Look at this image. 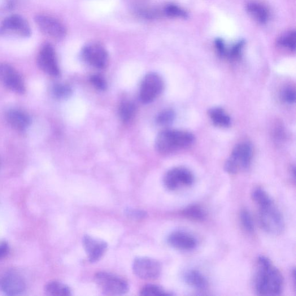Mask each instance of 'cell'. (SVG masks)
Instances as JSON below:
<instances>
[{"label": "cell", "instance_id": "obj_22", "mask_svg": "<svg viewBox=\"0 0 296 296\" xmlns=\"http://www.w3.org/2000/svg\"><path fill=\"white\" fill-rule=\"evenodd\" d=\"M136 107L131 102H125L121 103L119 110V116L124 122L131 120L136 114Z\"/></svg>", "mask_w": 296, "mask_h": 296}, {"label": "cell", "instance_id": "obj_14", "mask_svg": "<svg viewBox=\"0 0 296 296\" xmlns=\"http://www.w3.org/2000/svg\"><path fill=\"white\" fill-rule=\"evenodd\" d=\"M26 288L24 278L18 273L9 272L0 278V289L7 295H19L24 292Z\"/></svg>", "mask_w": 296, "mask_h": 296}, {"label": "cell", "instance_id": "obj_18", "mask_svg": "<svg viewBox=\"0 0 296 296\" xmlns=\"http://www.w3.org/2000/svg\"><path fill=\"white\" fill-rule=\"evenodd\" d=\"M184 278L187 284L195 289L203 290L207 288L206 278L199 271L190 269L184 274Z\"/></svg>", "mask_w": 296, "mask_h": 296}, {"label": "cell", "instance_id": "obj_23", "mask_svg": "<svg viewBox=\"0 0 296 296\" xmlns=\"http://www.w3.org/2000/svg\"><path fill=\"white\" fill-rule=\"evenodd\" d=\"M252 199L259 207L266 206L273 203L272 199L266 191L260 188L254 190L252 193Z\"/></svg>", "mask_w": 296, "mask_h": 296}, {"label": "cell", "instance_id": "obj_19", "mask_svg": "<svg viewBox=\"0 0 296 296\" xmlns=\"http://www.w3.org/2000/svg\"><path fill=\"white\" fill-rule=\"evenodd\" d=\"M208 116L212 122L216 127L227 128L232 123L229 115L226 111L220 107H214L208 111Z\"/></svg>", "mask_w": 296, "mask_h": 296}, {"label": "cell", "instance_id": "obj_8", "mask_svg": "<svg viewBox=\"0 0 296 296\" xmlns=\"http://www.w3.org/2000/svg\"><path fill=\"white\" fill-rule=\"evenodd\" d=\"M133 269L138 277L143 280H151L158 278L162 272V265L154 259L140 257L134 260Z\"/></svg>", "mask_w": 296, "mask_h": 296}, {"label": "cell", "instance_id": "obj_12", "mask_svg": "<svg viewBox=\"0 0 296 296\" xmlns=\"http://www.w3.org/2000/svg\"><path fill=\"white\" fill-rule=\"evenodd\" d=\"M35 21L43 33L55 39H62L66 36V29L58 20L45 15H38Z\"/></svg>", "mask_w": 296, "mask_h": 296}, {"label": "cell", "instance_id": "obj_35", "mask_svg": "<svg viewBox=\"0 0 296 296\" xmlns=\"http://www.w3.org/2000/svg\"><path fill=\"white\" fill-rule=\"evenodd\" d=\"M10 252V246L6 241L0 242V259H2L8 255Z\"/></svg>", "mask_w": 296, "mask_h": 296}, {"label": "cell", "instance_id": "obj_28", "mask_svg": "<svg viewBox=\"0 0 296 296\" xmlns=\"http://www.w3.org/2000/svg\"><path fill=\"white\" fill-rule=\"evenodd\" d=\"M280 45L291 51L295 49V33L291 32L284 35L279 40Z\"/></svg>", "mask_w": 296, "mask_h": 296}, {"label": "cell", "instance_id": "obj_33", "mask_svg": "<svg viewBox=\"0 0 296 296\" xmlns=\"http://www.w3.org/2000/svg\"><path fill=\"white\" fill-rule=\"evenodd\" d=\"M125 214L129 218L134 220H141L146 217V213L145 212L134 210V209H127Z\"/></svg>", "mask_w": 296, "mask_h": 296}, {"label": "cell", "instance_id": "obj_11", "mask_svg": "<svg viewBox=\"0 0 296 296\" xmlns=\"http://www.w3.org/2000/svg\"><path fill=\"white\" fill-rule=\"evenodd\" d=\"M37 62L42 70L49 75L53 77L59 75L60 69L56 52L54 47L50 43H46L42 47L39 52Z\"/></svg>", "mask_w": 296, "mask_h": 296}, {"label": "cell", "instance_id": "obj_31", "mask_svg": "<svg viewBox=\"0 0 296 296\" xmlns=\"http://www.w3.org/2000/svg\"><path fill=\"white\" fill-rule=\"evenodd\" d=\"M165 14L168 16L173 17H181V18H186L187 14L186 12L179 7L173 4H169L164 9Z\"/></svg>", "mask_w": 296, "mask_h": 296}, {"label": "cell", "instance_id": "obj_5", "mask_svg": "<svg viewBox=\"0 0 296 296\" xmlns=\"http://www.w3.org/2000/svg\"><path fill=\"white\" fill-rule=\"evenodd\" d=\"M95 283L107 295H122L129 290L128 282L123 278L107 272H99L95 274Z\"/></svg>", "mask_w": 296, "mask_h": 296}, {"label": "cell", "instance_id": "obj_17", "mask_svg": "<svg viewBox=\"0 0 296 296\" xmlns=\"http://www.w3.org/2000/svg\"><path fill=\"white\" fill-rule=\"evenodd\" d=\"M8 122L16 130L23 131L30 124V118L27 114L18 110H11L7 113Z\"/></svg>", "mask_w": 296, "mask_h": 296}, {"label": "cell", "instance_id": "obj_10", "mask_svg": "<svg viewBox=\"0 0 296 296\" xmlns=\"http://www.w3.org/2000/svg\"><path fill=\"white\" fill-rule=\"evenodd\" d=\"M82 56L87 63L96 68H104L108 64L107 52L98 43H90L85 46L82 51Z\"/></svg>", "mask_w": 296, "mask_h": 296}, {"label": "cell", "instance_id": "obj_9", "mask_svg": "<svg viewBox=\"0 0 296 296\" xmlns=\"http://www.w3.org/2000/svg\"><path fill=\"white\" fill-rule=\"evenodd\" d=\"M31 34L32 30L27 20L20 15L8 16L0 25V36L15 34L21 37H29Z\"/></svg>", "mask_w": 296, "mask_h": 296}, {"label": "cell", "instance_id": "obj_25", "mask_svg": "<svg viewBox=\"0 0 296 296\" xmlns=\"http://www.w3.org/2000/svg\"><path fill=\"white\" fill-rule=\"evenodd\" d=\"M140 294L144 296L151 295H169L170 293L167 292L161 287L156 285H147L143 287L140 291Z\"/></svg>", "mask_w": 296, "mask_h": 296}, {"label": "cell", "instance_id": "obj_20", "mask_svg": "<svg viewBox=\"0 0 296 296\" xmlns=\"http://www.w3.org/2000/svg\"><path fill=\"white\" fill-rule=\"evenodd\" d=\"M45 291L46 294L54 296L71 295V290L69 287L58 281H51L45 285Z\"/></svg>", "mask_w": 296, "mask_h": 296}, {"label": "cell", "instance_id": "obj_26", "mask_svg": "<svg viewBox=\"0 0 296 296\" xmlns=\"http://www.w3.org/2000/svg\"><path fill=\"white\" fill-rule=\"evenodd\" d=\"M175 116V112L172 110H163L157 116L156 121L160 126H167L173 122Z\"/></svg>", "mask_w": 296, "mask_h": 296}, {"label": "cell", "instance_id": "obj_15", "mask_svg": "<svg viewBox=\"0 0 296 296\" xmlns=\"http://www.w3.org/2000/svg\"><path fill=\"white\" fill-rule=\"evenodd\" d=\"M82 244L91 263L97 262L101 259L108 248L107 243L105 241L88 235L83 237Z\"/></svg>", "mask_w": 296, "mask_h": 296}, {"label": "cell", "instance_id": "obj_4", "mask_svg": "<svg viewBox=\"0 0 296 296\" xmlns=\"http://www.w3.org/2000/svg\"><path fill=\"white\" fill-rule=\"evenodd\" d=\"M259 220L261 227L269 234H280L285 228V221L281 213L274 206L259 207Z\"/></svg>", "mask_w": 296, "mask_h": 296}, {"label": "cell", "instance_id": "obj_7", "mask_svg": "<svg viewBox=\"0 0 296 296\" xmlns=\"http://www.w3.org/2000/svg\"><path fill=\"white\" fill-rule=\"evenodd\" d=\"M194 177L189 169L183 167L173 168L165 174L164 185L169 190H176L193 184Z\"/></svg>", "mask_w": 296, "mask_h": 296}, {"label": "cell", "instance_id": "obj_16", "mask_svg": "<svg viewBox=\"0 0 296 296\" xmlns=\"http://www.w3.org/2000/svg\"><path fill=\"white\" fill-rule=\"evenodd\" d=\"M167 242L172 248L181 251H191L198 245L197 239L192 235L183 231L171 233L168 237Z\"/></svg>", "mask_w": 296, "mask_h": 296}, {"label": "cell", "instance_id": "obj_1", "mask_svg": "<svg viewBox=\"0 0 296 296\" xmlns=\"http://www.w3.org/2000/svg\"><path fill=\"white\" fill-rule=\"evenodd\" d=\"M255 288L260 295H278L282 291L284 281L281 273L266 257L257 260Z\"/></svg>", "mask_w": 296, "mask_h": 296}, {"label": "cell", "instance_id": "obj_24", "mask_svg": "<svg viewBox=\"0 0 296 296\" xmlns=\"http://www.w3.org/2000/svg\"><path fill=\"white\" fill-rule=\"evenodd\" d=\"M183 214L188 218L194 220H203L206 216L203 209L198 206H191L185 209Z\"/></svg>", "mask_w": 296, "mask_h": 296}, {"label": "cell", "instance_id": "obj_34", "mask_svg": "<svg viewBox=\"0 0 296 296\" xmlns=\"http://www.w3.org/2000/svg\"><path fill=\"white\" fill-rule=\"evenodd\" d=\"M243 46V41H239L233 46L232 48L228 52L227 55L232 60H236L240 57L241 51Z\"/></svg>", "mask_w": 296, "mask_h": 296}, {"label": "cell", "instance_id": "obj_3", "mask_svg": "<svg viewBox=\"0 0 296 296\" xmlns=\"http://www.w3.org/2000/svg\"><path fill=\"white\" fill-rule=\"evenodd\" d=\"M253 156V150L249 143L241 142L234 147L225 164V170L230 174H236L250 167Z\"/></svg>", "mask_w": 296, "mask_h": 296}, {"label": "cell", "instance_id": "obj_13", "mask_svg": "<svg viewBox=\"0 0 296 296\" xmlns=\"http://www.w3.org/2000/svg\"><path fill=\"white\" fill-rule=\"evenodd\" d=\"M0 81L8 89L17 93L23 94L26 91L22 78L14 67L8 64H0Z\"/></svg>", "mask_w": 296, "mask_h": 296}, {"label": "cell", "instance_id": "obj_32", "mask_svg": "<svg viewBox=\"0 0 296 296\" xmlns=\"http://www.w3.org/2000/svg\"><path fill=\"white\" fill-rule=\"evenodd\" d=\"M90 82L95 88L98 90H104L107 89V82L101 76L94 75L91 76L90 78Z\"/></svg>", "mask_w": 296, "mask_h": 296}, {"label": "cell", "instance_id": "obj_6", "mask_svg": "<svg viewBox=\"0 0 296 296\" xmlns=\"http://www.w3.org/2000/svg\"><path fill=\"white\" fill-rule=\"evenodd\" d=\"M164 89V82L159 74L147 73L142 81L140 98L143 103H150L162 93Z\"/></svg>", "mask_w": 296, "mask_h": 296}, {"label": "cell", "instance_id": "obj_27", "mask_svg": "<svg viewBox=\"0 0 296 296\" xmlns=\"http://www.w3.org/2000/svg\"><path fill=\"white\" fill-rule=\"evenodd\" d=\"M239 217H240L241 223L243 228H244L246 232L249 233L254 232V220L250 212L247 210H245V209L242 210L240 212V214H239Z\"/></svg>", "mask_w": 296, "mask_h": 296}, {"label": "cell", "instance_id": "obj_21", "mask_svg": "<svg viewBox=\"0 0 296 296\" xmlns=\"http://www.w3.org/2000/svg\"><path fill=\"white\" fill-rule=\"evenodd\" d=\"M247 10L254 18L261 23H265L268 20L269 14L267 9L256 3L248 4Z\"/></svg>", "mask_w": 296, "mask_h": 296}, {"label": "cell", "instance_id": "obj_36", "mask_svg": "<svg viewBox=\"0 0 296 296\" xmlns=\"http://www.w3.org/2000/svg\"><path fill=\"white\" fill-rule=\"evenodd\" d=\"M216 47L219 54L222 56H226V49L225 43L221 39H217L215 42Z\"/></svg>", "mask_w": 296, "mask_h": 296}, {"label": "cell", "instance_id": "obj_30", "mask_svg": "<svg viewBox=\"0 0 296 296\" xmlns=\"http://www.w3.org/2000/svg\"><path fill=\"white\" fill-rule=\"evenodd\" d=\"M53 92L55 96L58 98H66L71 94V89L67 85L57 84L55 85Z\"/></svg>", "mask_w": 296, "mask_h": 296}, {"label": "cell", "instance_id": "obj_2", "mask_svg": "<svg viewBox=\"0 0 296 296\" xmlns=\"http://www.w3.org/2000/svg\"><path fill=\"white\" fill-rule=\"evenodd\" d=\"M194 135L185 130L166 129L157 136L156 149L160 154L167 155L186 150L193 144Z\"/></svg>", "mask_w": 296, "mask_h": 296}, {"label": "cell", "instance_id": "obj_29", "mask_svg": "<svg viewBox=\"0 0 296 296\" xmlns=\"http://www.w3.org/2000/svg\"><path fill=\"white\" fill-rule=\"evenodd\" d=\"M281 98L283 102L293 104L295 102V90L293 87L288 86L285 87L281 91Z\"/></svg>", "mask_w": 296, "mask_h": 296}]
</instances>
